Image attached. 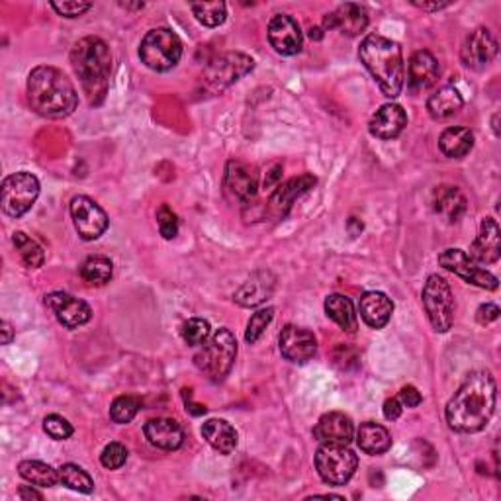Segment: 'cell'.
Segmentation results:
<instances>
[{"instance_id": "6da1fadb", "label": "cell", "mask_w": 501, "mask_h": 501, "mask_svg": "<svg viewBox=\"0 0 501 501\" xmlns=\"http://www.w3.org/2000/svg\"><path fill=\"white\" fill-rule=\"evenodd\" d=\"M496 380L488 370L470 375L447 404V424L457 433H478L496 411Z\"/></svg>"}, {"instance_id": "7a4b0ae2", "label": "cell", "mask_w": 501, "mask_h": 501, "mask_svg": "<svg viewBox=\"0 0 501 501\" xmlns=\"http://www.w3.org/2000/svg\"><path fill=\"white\" fill-rule=\"evenodd\" d=\"M28 102L44 117H67L78 104L77 88L61 69L52 65L36 67L28 77Z\"/></svg>"}, {"instance_id": "3957f363", "label": "cell", "mask_w": 501, "mask_h": 501, "mask_svg": "<svg viewBox=\"0 0 501 501\" xmlns=\"http://www.w3.org/2000/svg\"><path fill=\"white\" fill-rule=\"evenodd\" d=\"M359 57L368 73L388 98H398L406 83V63L401 47L384 36H367L362 39Z\"/></svg>"}, {"instance_id": "277c9868", "label": "cell", "mask_w": 501, "mask_h": 501, "mask_svg": "<svg viewBox=\"0 0 501 501\" xmlns=\"http://www.w3.org/2000/svg\"><path fill=\"white\" fill-rule=\"evenodd\" d=\"M71 65L83 85L88 102L94 106L101 104L108 93V81L112 73L110 47L94 36L78 39L71 49Z\"/></svg>"}, {"instance_id": "5b68a950", "label": "cell", "mask_w": 501, "mask_h": 501, "mask_svg": "<svg viewBox=\"0 0 501 501\" xmlns=\"http://www.w3.org/2000/svg\"><path fill=\"white\" fill-rule=\"evenodd\" d=\"M235 357H238V341L230 329L222 327L202 343L194 362L206 376L218 382L230 375Z\"/></svg>"}, {"instance_id": "8992f818", "label": "cell", "mask_w": 501, "mask_h": 501, "mask_svg": "<svg viewBox=\"0 0 501 501\" xmlns=\"http://www.w3.org/2000/svg\"><path fill=\"white\" fill-rule=\"evenodd\" d=\"M182 57V42L169 28H155L147 32L140 45V59L151 71H171Z\"/></svg>"}, {"instance_id": "52a82bcc", "label": "cell", "mask_w": 501, "mask_h": 501, "mask_svg": "<svg viewBox=\"0 0 501 501\" xmlns=\"http://www.w3.org/2000/svg\"><path fill=\"white\" fill-rule=\"evenodd\" d=\"M359 457L349 445H321L316 453V470L329 486H345L355 476Z\"/></svg>"}, {"instance_id": "ba28073f", "label": "cell", "mask_w": 501, "mask_h": 501, "mask_svg": "<svg viewBox=\"0 0 501 501\" xmlns=\"http://www.w3.org/2000/svg\"><path fill=\"white\" fill-rule=\"evenodd\" d=\"M424 306L427 311V318L431 326L437 333H447L455 323V298L453 290H450L448 282L439 277V274H431L424 287Z\"/></svg>"}, {"instance_id": "9c48e42d", "label": "cell", "mask_w": 501, "mask_h": 501, "mask_svg": "<svg viewBox=\"0 0 501 501\" xmlns=\"http://www.w3.org/2000/svg\"><path fill=\"white\" fill-rule=\"evenodd\" d=\"M39 196V181L32 173H14L4 179L0 189V206L8 218H22L32 210Z\"/></svg>"}, {"instance_id": "30bf717a", "label": "cell", "mask_w": 501, "mask_h": 501, "mask_svg": "<svg viewBox=\"0 0 501 501\" xmlns=\"http://www.w3.org/2000/svg\"><path fill=\"white\" fill-rule=\"evenodd\" d=\"M255 61L245 53L230 52L220 57H215L214 61L206 67L204 71V85L210 88L212 93H222L223 88L231 86L243 78L247 73L253 71Z\"/></svg>"}, {"instance_id": "8fae6325", "label": "cell", "mask_w": 501, "mask_h": 501, "mask_svg": "<svg viewBox=\"0 0 501 501\" xmlns=\"http://www.w3.org/2000/svg\"><path fill=\"white\" fill-rule=\"evenodd\" d=\"M439 264L443 269L455 272L457 277L463 279L468 284H474L484 290H497L499 280L496 274L480 267L478 263L470 259V255L463 249H447L439 255Z\"/></svg>"}, {"instance_id": "7c38bea8", "label": "cell", "mask_w": 501, "mask_h": 501, "mask_svg": "<svg viewBox=\"0 0 501 501\" xmlns=\"http://www.w3.org/2000/svg\"><path fill=\"white\" fill-rule=\"evenodd\" d=\"M71 218L78 238L83 241H96L108 230V215L88 196H75L71 200Z\"/></svg>"}, {"instance_id": "4fadbf2b", "label": "cell", "mask_w": 501, "mask_h": 501, "mask_svg": "<svg viewBox=\"0 0 501 501\" xmlns=\"http://www.w3.org/2000/svg\"><path fill=\"white\" fill-rule=\"evenodd\" d=\"M47 308L55 313L57 321L67 329H78L91 321L93 310L86 302L78 300L67 292H52L45 296Z\"/></svg>"}, {"instance_id": "5bb4252c", "label": "cell", "mask_w": 501, "mask_h": 501, "mask_svg": "<svg viewBox=\"0 0 501 501\" xmlns=\"http://www.w3.org/2000/svg\"><path fill=\"white\" fill-rule=\"evenodd\" d=\"M279 345L284 359L294 362V365H306L308 360L316 357L318 339L308 329L298 326H287L280 333Z\"/></svg>"}, {"instance_id": "9a60e30c", "label": "cell", "mask_w": 501, "mask_h": 501, "mask_svg": "<svg viewBox=\"0 0 501 501\" xmlns=\"http://www.w3.org/2000/svg\"><path fill=\"white\" fill-rule=\"evenodd\" d=\"M223 189L233 200L249 204L259 190V174L249 165L241 161H230L228 169H225Z\"/></svg>"}, {"instance_id": "2e32d148", "label": "cell", "mask_w": 501, "mask_h": 501, "mask_svg": "<svg viewBox=\"0 0 501 501\" xmlns=\"http://www.w3.org/2000/svg\"><path fill=\"white\" fill-rule=\"evenodd\" d=\"M269 42L274 52L292 57L302 52L303 36L296 20L288 14H277L269 24Z\"/></svg>"}, {"instance_id": "e0dca14e", "label": "cell", "mask_w": 501, "mask_h": 501, "mask_svg": "<svg viewBox=\"0 0 501 501\" xmlns=\"http://www.w3.org/2000/svg\"><path fill=\"white\" fill-rule=\"evenodd\" d=\"M496 55H497V42L488 28H476L474 32L466 37V42L463 45L465 65L470 69H476V71L492 63Z\"/></svg>"}, {"instance_id": "ac0fdd59", "label": "cell", "mask_w": 501, "mask_h": 501, "mask_svg": "<svg viewBox=\"0 0 501 501\" xmlns=\"http://www.w3.org/2000/svg\"><path fill=\"white\" fill-rule=\"evenodd\" d=\"M313 437L321 445H349L355 437V425H352L351 417L341 411H329V414L321 416L318 425L313 427Z\"/></svg>"}, {"instance_id": "d6986e66", "label": "cell", "mask_w": 501, "mask_h": 501, "mask_svg": "<svg viewBox=\"0 0 501 501\" xmlns=\"http://www.w3.org/2000/svg\"><path fill=\"white\" fill-rule=\"evenodd\" d=\"M440 73L439 61L427 49H419L408 63V86L411 93H424L437 83Z\"/></svg>"}, {"instance_id": "ffe728a7", "label": "cell", "mask_w": 501, "mask_h": 501, "mask_svg": "<svg viewBox=\"0 0 501 501\" xmlns=\"http://www.w3.org/2000/svg\"><path fill=\"white\" fill-rule=\"evenodd\" d=\"M501 257V231L494 218H486L480 223V231L474 243L470 245V259L478 264H494Z\"/></svg>"}, {"instance_id": "44dd1931", "label": "cell", "mask_w": 501, "mask_h": 501, "mask_svg": "<svg viewBox=\"0 0 501 501\" xmlns=\"http://www.w3.org/2000/svg\"><path fill=\"white\" fill-rule=\"evenodd\" d=\"M274 288H277V277L271 271H257L233 294V300L241 308H257L272 296Z\"/></svg>"}, {"instance_id": "7402d4cb", "label": "cell", "mask_w": 501, "mask_h": 501, "mask_svg": "<svg viewBox=\"0 0 501 501\" xmlns=\"http://www.w3.org/2000/svg\"><path fill=\"white\" fill-rule=\"evenodd\" d=\"M367 26H368L367 8L355 3L341 4L335 12L326 16V28L337 29V32L349 37L360 36L367 29Z\"/></svg>"}, {"instance_id": "603a6c76", "label": "cell", "mask_w": 501, "mask_h": 501, "mask_svg": "<svg viewBox=\"0 0 501 501\" xmlns=\"http://www.w3.org/2000/svg\"><path fill=\"white\" fill-rule=\"evenodd\" d=\"M408 125V114L400 104H384L370 117L368 130L378 140H394Z\"/></svg>"}, {"instance_id": "cb8c5ba5", "label": "cell", "mask_w": 501, "mask_h": 501, "mask_svg": "<svg viewBox=\"0 0 501 501\" xmlns=\"http://www.w3.org/2000/svg\"><path fill=\"white\" fill-rule=\"evenodd\" d=\"M313 186H316V176L311 174H302L298 179H292L288 182L280 184L279 189L271 194L269 200L271 214L277 215V218H284L292 208L294 200L300 198L302 194H306L310 189H313Z\"/></svg>"}, {"instance_id": "d4e9b609", "label": "cell", "mask_w": 501, "mask_h": 501, "mask_svg": "<svg viewBox=\"0 0 501 501\" xmlns=\"http://www.w3.org/2000/svg\"><path fill=\"white\" fill-rule=\"evenodd\" d=\"M394 313V302H392L384 292L370 290L365 292L360 298V318L372 329H382L388 326Z\"/></svg>"}, {"instance_id": "484cf974", "label": "cell", "mask_w": 501, "mask_h": 501, "mask_svg": "<svg viewBox=\"0 0 501 501\" xmlns=\"http://www.w3.org/2000/svg\"><path fill=\"white\" fill-rule=\"evenodd\" d=\"M143 431H145L147 440H149L153 447L161 448V450L181 448L182 440H184V431L174 419H166V417L149 419L145 424Z\"/></svg>"}, {"instance_id": "4316f807", "label": "cell", "mask_w": 501, "mask_h": 501, "mask_svg": "<svg viewBox=\"0 0 501 501\" xmlns=\"http://www.w3.org/2000/svg\"><path fill=\"white\" fill-rule=\"evenodd\" d=\"M202 437L220 455H231L238 447V431L223 419L206 421L202 425Z\"/></svg>"}, {"instance_id": "83f0119b", "label": "cell", "mask_w": 501, "mask_h": 501, "mask_svg": "<svg viewBox=\"0 0 501 501\" xmlns=\"http://www.w3.org/2000/svg\"><path fill=\"white\" fill-rule=\"evenodd\" d=\"M433 210L448 222H458L466 212V198L457 186H437L433 192Z\"/></svg>"}, {"instance_id": "f1b7e54d", "label": "cell", "mask_w": 501, "mask_h": 501, "mask_svg": "<svg viewBox=\"0 0 501 501\" xmlns=\"http://www.w3.org/2000/svg\"><path fill=\"white\" fill-rule=\"evenodd\" d=\"M463 106H465L463 94L458 93V88L450 85L440 86L439 91L431 94L427 101V110L431 117H435V120H447V117L455 116L458 110H463Z\"/></svg>"}, {"instance_id": "f546056e", "label": "cell", "mask_w": 501, "mask_h": 501, "mask_svg": "<svg viewBox=\"0 0 501 501\" xmlns=\"http://www.w3.org/2000/svg\"><path fill=\"white\" fill-rule=\"evenodd\" d=\"M357 445L362 453L378 457L388 453L392 448V435L388 433L386 427L367 421V424H362L357 431Z\"/></svg>"}, {"instance_id": "4dcf8cb0", "label": "cell", "mask_w": 501, "mask_h": 501, "mask_svg": "<svg viewBox=\"0 0 501 501\" xmlns=\"http://www.w3.org/2000/svg\"><path fill=\"white\" fill-rule=\"evenodd\" d=\"M439 147L448 159H463L474 147V133L468 127H447L439 137Z\"/></svg>"}, {"instance_id": "1f68e13d", "label": "cell", "mask_w": 501, "mask_h": 501, "mask_svg": "<svg viewBox=\"0 0 501 501\" xmlns=\"http://www.w3.org/2000/svg\"><path fill=\"white\" fill-rule=\"evenodd\" d=\"M326 313L327 318L337 323V326L347 331V333H355L359 327V319L355 313V306L352 302L343 296V294H331L326 300Z\"/></svg>"}, {"instance_id": "d6a6232c", "label": "cell", "mask_w": 501, "mask_h": 501, "mask_svg": "<svg viewBox=\"0 0 501 501\" xmlns=\"http://www.w3.org/2000/svg\"><path fill=\"white\" fill-rule=\"evenodd\" d=\"M18 473L26 482L34 484L37 488H53L57 484H61V480H59V470L45 463H39V460H24V463L18 465Z\"/></svg>"}, {"instance_id": "836d02e7", "label": "cell", "mask_w": 501, "mask_h": 501, "mask_svg": "<svg viewBox=\"0 0 501 501\" xmlns=\"http://www.w3.org/2000/svg\"><path fill=\"white\" fill-rule=\"evenodd\" d=\"M112 261L102 255H96V257H88L83 267H81V279L91 284V287H104L106 282H110L112 279Z\"/></svg>"}, {"instance_id": "e575fe53", "label": "cell", "mask_w": 501, "mask_h": 501, "mask_svg": "<svg viewBox=\"0 0 501 501\" xmlns=\"http://www.w3.org/2000/svg\"><path fill=\"white\" fill-rule=\"evenodd\" d=\"M12 243H14L16 251L20 253V259H22V263L26 264L28 269L44 267L45 251L37 241H34L32 238H28L24 231H16L12 235Z\"/></svg>"}, {"instance_id": "d590c367", "label": "cell", "mask_w": 501, "mask_h": 501, "mask_svg": "<svg viewBox=\"0 0 501 501\" xmlns=\"http://www.w3.org/2000/svg\"><path fill=\"white\" fill-rule=\"evenodd\" d=\"M59 480H61L63 486H67L69 489H75V492H81V494L94 492V480L85 468L77 466V465L69 463L59 468Z\"/></svg>"}, {"instance_id": "8d00e7d4", "label": "cell", "mask_w": 501, "mask_h": 501, "mask_svg": "<svg viewBox=\"0 0 501 501\" xmlns=\"http://www.w3.org/2000/svg\"><path fill=\"white\" fill-rule=\"evenodd\" d=\"M190 10L196 20L208 28H218L225 22V16H228L225 3H192Z\"/></svg>"}, {"instance_id": "74e56055", "label": "cell", "mask_w": 501, "mask_h": 501, "mask_svg": "<svg viewBox=\"0 0 501 501\" xmlns=\"http://www.w3.org/2000/svg\"><path fill=\"white\" fill-rule=\"evenodd\" d=\"M141 409V401L135 396H120L112 401L110 406V419L117 425H125L137 416Z\"/></svg>"}, {"instance_id": "f35d334b", "label": "cell", "mask_w": 501, "mask_h": 501, "mask_svg": "<svg viewBox=\"0 0 501 501\" xmlns=\"http://www.w3.org/2000/svg\"><path fill=\"white\" fill-rule=\"evenodd\" d=\"M210 337V323L202 318H192L184 323L182 339L189 347H198Z\"/></svg>"}, {"instance_id": "ab89813d", "label": "cell", "mask_w": 501, "mask_h": 501, "mask_svg": "<svg viewBox=\"0 0 501 501\" xmlns=\"http://www.w3.org/2000/svg\"><path fill=\"white\" fill-rule=\"evenodd\" d=\"M272 318H274L272 308H264V310L255 311L251 319H249V323H247V331H245V339H247V343L255 345V343H257L263 337L264 329L271 326Z\"/></svg>"}, {"instance_id": "60d3db41", "label": "cell", "mask_w": 501, "mask_h": 501, "mask_svg": "<svg viewBox=\"0 0 501 501\" xmlns=\"http://www.w3.org/2000/svg\"><path fill=\"white\" fill-rule=\"evenodd\" d=\"M44 431L55 440H65L73 435V425L65 417L52 414L44 419Z\"/></svg>"}, {"instance_id": "b9f144b4", "label": "cell", "mask_w": 501, "mask_h": 501, "mask_svg": "<svg viewBox=\"0 0 501 501\" xmlns=\"http://www.w3.org/2000/svg\"><path fill=\"white\" fill-rule=\"evenodd\" d=\"M157 225H159V231L165 239H174L176 233H179V218L166 204L157 210Z\"/></svg>"}, {"instance_id": "7bdbcfd3", "label": "cell", "mask_w": 501, "mask_h": 501, "mask_svg": "<svg viewBox=\"0 0 501 501\" xmlns=\"http://www.w3.org/2000/svg\"><path fill=\"white\" fill-rule=\"evenodd\" d=\"M125 460H127V448L122 443L106 445L101 455V463L108 470L122 468L125 465Z\"/></svg>"}, {"instance_id": "ee69618b", "label": "cell", "mask_w": 501, "mask_h": 501, "mask_svg": "<svg viewBox=\"0 0 501 501\" xmlns=\"http://www.w3.org/2000/svg\"><path fill=\"white\" fill-rule=\"evenodd\" d=\"M52 8L63 18H78L93 8L91 3H52Z\"/></svg>"}, {"instance_id": "f6af8a7d", "label": "cell", "mask_w": 501, "mask_h": 501, "mask_svg": "<svg viewBox=\"0 0 501 501\" xmlns=\"http://www.w3.org/2000/svg\"><path fill=\"white\" fill-rule=\"evenodd\" d=\"M400 404L404 406V408H417L421 401H424V398H421L419 394V390L416 386H404L400 392Z\"/></svg>"}, {"instance_id": "bcb514c9", "label": "cell", "mask_w": 501, "mask_h": 501, "mask_svg": "<svg viewBox=\"0 0 501 501\" xmlns=\"http://www.w3.org/2000/svg\"><path fill=\"white\" fill-rule=\"evenodd\" d=\"M499 313L501 311L496 303H482V306H480L476 311V319L480 326H488V323H492L499 318Z\"/></svg>"}, {"instance_id": "7dc6e473", "label": "cell", "mask_w": 501, "mask_h": 501, "mask_svg": "<svg viewBox=\"0 0 501 501\" xmlns=\"http://www.w3.org/2000/svg\"><path fill=\"white\" fill-rule=\"evenodd\" d=\"M401 411H404V406L400 404V400L398 398H390L384 401V417L388 421H396L400 419L401 416Z\"/></svg>"}, {"instance_id": "c3c4849f", "label": "cell", "mask_w": 501, "mask_h": 501, "mask_svg": "<svg viewBox=\"0 0 501 501\" xmlns=\"http://www.w3.org/2000/svg\"><path fill=\"white\" fill-rule=\"evenodd\" d=\"M411 4L421 10H427V12H437V10H443V8L450 6V3H419V0H414Z\"/></svg>"}, {"instance_id": "681fc988", "label": "cell", "mask_w": 501, "mask_h": 501, "mask_svg": "<svg viewBox=\"0 0 501 501\" xmlns=\"http://www.w3.org/2000/svg\"><path fill=\"white\" fill-rule=\"evenodd\" d=\"M18 496L22 497V499H44L42 494L36 492V489H32V488H28V486L20 488V489H18Z\"/></svg>"}, {"instance_id": "f907efd6", "label": "cell", "mask_w": 501, "mask_h": 501, "mask_svg": "<svg viewBox=\"0 0 501 501\" xmlns=\"http://www.w3.org/2000/svg\"><path fill=\"white\" fill-rule=\"evenodd\" d=\"M0 331H3V345H10V341H12V337H14V331H12V326H10L8 321H3L0 323Z\"/></svg>"}, {"instance_id": "816d5d0a", "label": "cell", "mask_w": 501, "mask_h": 501, "mask_svg": "<svg viewBox=\"0 0 501 501\" xmlns=\"http://www.w3.org/2000/svg\"><path fill=\"white\" fill-rule=\"evenodd\" d=\"M186 411H190L192 416H202V414H206V408L200 404H192V401L186 400Z\"/></svg>"}, {"instance_id": "f5cc1de1", "label": "cell", "mask_w": 501, "mask_h": 501, "mask_svg": "<svg viewBox=\"0 0 501 501\" xmlns=\"http://www.w3.org/2000/svg\"><path fill=\"white\" fill-rule=\"evenodd\" d=\"M310 36H311V37H316V39H319V37H321V34H319V28H316V29L311 28V34H310Z\"/></svg>"}]
</instances>
